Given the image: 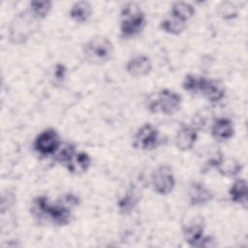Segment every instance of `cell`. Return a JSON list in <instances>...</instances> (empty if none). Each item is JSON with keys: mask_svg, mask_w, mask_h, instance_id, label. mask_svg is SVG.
Returning <instances> with one entry per match:
<instances>
[{"mask_svg": "<svg viewBox=\"0 0 248 248\" xmlns=\"http://www.w3.org/2000/svg\"><path fill=\"white\" fill-rule=\"evenodd\" d=\"M38 21L29 11L15 16L9 25L8 38L13 45L25 44L38 30Z\"/></svg>", "mask_w": 248, "mask_h": 248, "instance_id": "2", "label": "cell"}, {"mask_svg": "<svg viewBox=\"0 0 248 248\" xmlns=\"http://www.w3.org/2000/svg\"><path fill=\"white\" fill-rule=\"evenodd\" d=\"M72 213L73 209L56 201L49 208L47 221L55 227H65L71 223Z\"/></svg>", "mask_w": 248, "mask_h": 248, "instance_id": "15", "label": "cell"}, {"mask_svg": "<svg viewBox=\"0 0 248 248\" xmlns=\"http://www.w3.org/2000/svg\"><path fill=\"white\" fill-rule=\"evenodd\" d=\"M146 25V16L140 6L129 2L120 11V36L123 39L134 38L139 35Z\"/></svg>", "mask_w": 248, "mask_h": 248, "instance_id": "1", "label": "cell"}, {"mask_svg": "<svg viewBox=\"0 0 248 248\" xmlns=\"http://www.w3.org/2000/svg\"><path fill=\"white\" fill-rule=\"evenodd\" d=\"M229 197L232 202L240 204L244 207L247 205V182L244 178H236L229 189Z\"/></svg>", "mask_w": 248, "mask_h": 248, "instance_id": "20", "label": "cell"}, {"mask_svg": "<svg viewBox=\"0 0 248 248\" xmlns=\"http://www.w3.org/2000/svg\"><path fill=\"white\" fill-rule=\"evenodd\" d=\"M52 9V2L48 0L31 1L28 5V11L37 20L46 18Z\"/></svg>", "mask_w": 248, "mask_h": 248, "instance_id": "25", "label": "cell"}, {"mask_svg": "<svg viewBox=\"0 0 248 248\" xmlns=\"http://www.w3.org/2000/svg\"><path fill=\"white\" fill-rule=\"evenodd\" d=\"M62 141L59 133L54 128H46L42 130L34 139L33 149L40 156L53 157Z\"/></svg>", "mask_w": 248, "mask_h": 248, "instance_id": "4", "label": "cell"}, {"mask_svg": "<svg viewBox=\"0 0 248 248\" xmlns=\"http://www.w3.org/2000/svg\"><path fill=\"white\" fill-rule=\"evenodd\" d=\"M140 194L135 188H128L116 200V207L121 215L131 214L139 205Z\"/></svg>", "mask_w": 248, "mask_h": 248, "instance_id": "14", "label": "cell"}, {"mask_svg": "<svg viewBox=\"0 0 248 248\" xmlns=\"http://www.w3.org/2000/svg\"><path fill=\"white\" fill-rule=\"evenodd\" d=\"M209 129L211 137L219 142L230 140L235 132L233 122L228 117L214 118Z\"/></svg>", "mask_w": 248, "mask_h": 248, "instance_id": "11", "label": "cell"}, {"mask_svg": "<svg viewBox=\"0 0 248 248\" xmlns=\"http://www.w3.org/2000/svg\"><path fill=\"white\" fill-rule=\"evenodd\" d=\"M57 202L65 204L66 206L70 207L71 209H74L80 204V198L78 195H76L75 193L68 192V193H64L63 195H61L58 198Z\"/></svg>", "mask_w": 248, "mask_h": 248, "instance_id": "29", "label": "cell"}, {"mask_svg": "<svg viewBox=\"0 0 248 248\" xmlns=\"http://www.w3.org/2000/svg\"><path fill=\"white\" fill-rule=\"evenodd\" d=\"M92 164L91 156L85 151H78L71 161L65 166L69 173L73 175H81L88 171Z\"/></svg>", "mask_w": 248, "mask_h": 248, "instance_id": "17", "label": "cell"}, {"mask_svg": "<svg viewBox=\"0 0 248 248\" xmlns=\"http://www.w3.org/2000/svg\"><path fill=\"white\" fill-rule=\"evenodd\" d=\"M113 50L111 41L102 35H96L90 38L82 46L84 59L94 65H101L109 61L113 55Z\"/></svg>", "mask_w": 248, "mask_h": 248, "instance_id": "3", "label": "cell"}, {"mask_svg": "<svg viewBox=\"0 0 248 248\" xmlns=\"http://www.w3.org/2000/svg\"><path fill=\"white\" fill-rule=\"evenodd\" d=\"M153 65L151 59L145 54H137L132 56L126 63V72L135 78L148 76L152 71Z\"/></svg>", "mask_w": 248, "mask_h": 248, "instance_id": "12", "label": "cell"}, {"mask_svg": "<svg viewBox=\"0 0 248 248\" xmlns=\"http://www.w3.org/2000/svg\"><path fill=\"white\" fill-rule=\"evenodd\" d=\"M92 12V6L89 2L78 1L71 6L69 11V16L76 23L83 24L89 20Z\"/></svg>", "mask_w": 248, "mask_h": 248, "instance_id": "19", "label": "cell"}, {"mask_svg": "<svg viewBox=\"0 0 248 248\" xmlns=\"http://www.w3.org/2000/svg\"><path fill=\"white\" fill-rule=\"evenodd\" d=\"M68 76V68L63 63H56L53 67L52 74H51V79L52 84L54 86L56 85H62Z\"/></svg>", "mask_w": 248, "mask_h": 248, "instance_id": "28", "label": "cell"}, {"mask_svg": "<svg viewBox=\"0 0 248 248\" xmlns=\"http://www.w3.org/2000/svg\"><path fill=\"white\" fill-rule=\"evenodd\" d=\"M175 176L169 165L158 166L151 173L150 184L155 193L161 196L170 194L175 187Z\"/></svg>", "mask_w": 248, "mask_h": 248, "instance_id": "5", "label": "cell"}, {"mask_svg": "<svg viewBox=\"0 0 248 248\" xmlns=\"http://www.w3.org/2000/svg\"><path fill=\"white\" fill-rule=\"evenodd\" d=\"M52 202L46 195H39L36 196L29 206V212L33 216L35 220L38 222L47 221L49 208L51 206Z\"/></svg>", "mask_w": 248, "mask_h": 248, "instance_id": "18", "label": "cell"}, {"mask_svg": "<svg viewBox=\"0 0 248 248\" xmlns=\"http://www.w3.org/2000/svg\"><path fill=\"white\" fill-rule=\"evenodd\" d=\"M134 146L144 151H152L160 145V134L151 123L142 124L134 137Z\"/></svg>", "mask_w": 248, "mask_h": 248, "instance_id": "6", "label": "cell"}, {"mask_svg": "<svg viewBox=\"0 0 248 248\" xmlns=\"http://www.w3.org/2000/svg\"><path fill=\"white\" fill-rule=\"evenodd\" d=\"M186 23L187 22L179 20L173 16H170L161 20L159 26L163 32L170 35L178 36L182 34L186 29V26H187Z\"/></svg>", "mask_w": 248, "mask_h": 248, "instance_id": "24", "label": "cell"}, {"mask_svg": "<svg viewBox=\"0 0 248 248\" xmlns=\"http://www.w3.org/2000/svg\"><path fill=\"white\" fill-rule=\"evenodd\" d=\"M159 112L171 115L180 109L182 99L181 96L169 88H163L156 93Z\"/></svg>", "mask_w": 248, "mask_h": 248, "instance_id": "7", "label": "cell"}, {"mask_svg": "<svg viewBox=\"0 0 248 248\" xmlns=\"http://www.w3.org/2000/svg\"><path fill=\"white\" fill-rule=\"evenodd\" d=\"M201 95L212 105L220 103L226 96V87L219 79L206 78L202 86Z\"/></svg>", "mask_w": 248, "mask_h": 248, "instance_id": "13", "label": "cell"}, {"mask_svg": "<svg viewBox=\"0 0 248 248\" xmlns=\"http://www.w3.org/2000/svg\"><path fill=\"white\" fill-rule=\"evenodd\" d=\"M196 14L195 7L184 1L173 2L170 7V16H173L179 20L187 22Z\"/></svg>", "mask_w": 248, "mask_h": 248, "instance_id": "21", "label": "cell"}, {"mask_svg": "<svg viewBox=\"0 0 248 248\" xmlns=\"http://www.w3.org/2000/svg\"><path fill=\"white\" fill-rule=\"evenodd\" d=\"M213 198L214 195L212 191L202 182L194 181L189 185L187 191V199L190 205L194 207L203 206L209 203Z\"/></svg>", "mask_w": 248, "mask_h": 248, "instance_id": "8", "label": "cell"}, {"mask_svg": "<svg viewBox=\"0 0 248 248\" xmlns=\"http://www.w3.org/2000/svg\"><path fill=\"white\" fill-rule=\"evenodd\" d=\"M199 137V132L191 124H182L174 137L175 147L182 151H190L195 146Z\"/></svg>", "mask_w": 248, "mask_h": 248, "instance_id": "10", "label": "cell"}, {"mask_svg": "<svg viewBox=\"0 0 248 248\" xmlns=\"http://www.w3.org/2000/svg\"><path fill=\"white\" fill-rule=\"evenodd\" d=\"M206 78L196 74H187L182 80V88L191 95L201 94Z\"/></svg>", "mask_w": 248, "mask_h": 248, "instance_id": "22", "label": "cell"}, {"mask_svg": "<svg viewBox=\"0 0 248 248\" xmlns=\"http://www.w3.org/2000/svg\"><path fill=\"white\" fill-rule=\"evenodd\" d=\"M212 113L206 108L198 110L195 114H193L191 125L198 131H202L207 127H210L213 119H211Z\"/></svg>", "mask_w": 248, "mask_h": 248, "instance_id": "26", "label": "cell"}, {"mask_svg": "<svg viewBox=\"0 0 248 248\" xmlns=\"http://www.w3.org/2000/svg\"><path fill=\"white\" fill-rule=\"evenodd\" d=\"M239 10L235 3L232 1H223L217 7L218 16L224 20H232L238 16Z\"/></svg>", "mask_w": 248, "mask_h": 248, "instance_id": "27", "label": "cell"}, {"mask_svg": "<svg viewBox=\"0 0 248 248\" xmlns=\"http://www.w3.org/2000/svg\"><path fill=\"white\" fill-rule=\"evenodd\" d=\"M214 170L224 177L234 178L241 173L243 166L237 159L223 154Z\"/></svg>", "mask_w": 248, "mask_h": 248, "instance_id": "16", "label": "cell"}, {"mask_svg": "<svg viewBox=\"0 0 248 248\" xmlns=\"http://www.w3.org/2000/svg\"><path fill=\"white\" fill-rule=\"evenodd\" d=\"M217 245L216 239L212 235H203L199 248H212Z\"/></svg>", "mask_w": 248, "mask_h": 248, "instance_id": "30", "label": "cell"}, {"mask_svg": "<svg viewBox=\"0 0 248 248\" xmlns=\"http://www.w3.org/2000/svg\"><path fill=\"white\" fill-rule=\"evenodd\" d=\"M77 152L78 150H77L76 144L70 141H66L61 143L60 147L58 148V150L56 151V153L53 155L52 158L57 164L63 165L65 167Z\"/></svg>", "mask_w": 248, "mask_h": 248, "instance_id": "23", "label": "cell"}, {"mask_svg": "<svg viewBox=\"0 0 248 248\" xmlns=\"http://www.w3.org/2000/svg\"><path fill=\"white\" fill-rule=\"evenodd\" d=\"M182 234L186 243L194 248H199L204 235V223L202 218H194L182 226Z\"/></svg>", "mask_w": 248, "mask_h": 248, "instance_id": "9", "label": "cell"}]
</instances>
